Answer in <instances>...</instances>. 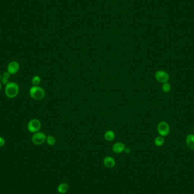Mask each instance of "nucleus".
Returning a JSON list of instances; mask_svg holds the SVG:
<instances>
[{
	"mask_svg": "<svg viewBox=\"0 0 194 194\" xmlns=\"http://www.w3.org/2000/svg\"><path fill=\"white\" fill-rule=\"evenodd\" d=\"M103 164L106 167L113 168L115 165L116 162L113 157L107 156L103 160Z\"/></svg>",
	"mask_w": 194,
	"mask_h": 194,
	"instance_id": "obj_9",
	"label": "nucleus"
},
{
	"mask_svg": "<svg viewBox=\"0 0 194 194\" xmlns=\"http://www.w3.org/2000/svg\"><path fill=\"white\" fill-rule=\"evenodd\" d=\"M20 66L19 63L15 61L10 62L7 67V71L10 75H15L19 71Z\"/></svg>",
	"mask_w": 194,
	"mask_h": 194,
	"instance_id": "obj_7",
	"label": "nucleus"
},
{
	"mask_svg": "<svg viewBox=\"0 0 194 194\" xmlns=\"http://www.w3.org/2000/svg\"><path fill=\"white\" fill-rule=\"evenodd\" d=\"M115 133L112 130H108L104 133V138L107 142H112L115 138Z\"/></svg>",
	"mask_w": 194,
	"mask_h": 194,
	"instance_id": "obj_11",
	"label": "nucleus"
},
{
	"mask_svg": "<svg viewBox=\"0 0 194 194\" xmlns=\"http://www.w3.org/2000/svg\"><path fill=\"white\" fill-rule=\"evenodd\" d=\"M155 78L158 82L164 84L166 82H168L169 80V74L163 70H159L157 71L155 73Z\"/></svg>",
	"mask_w": 194,
	"mask_h": 194,
	"instance_id": "obj_6",
	"label": "nucleus"
},
{
	"mask_svg": "<svg viewBox=\"0 0 194 194\" xmlns=\"http://www.w3.org/2000/svg\"><path fill=\"white\" fill-rule=\"evenodd\" d=\"M10 74L8 72H5L3 75H2V77L3 78H7V79H9V78L10 77Z\"/></svg>",
	"mask_w": 194,
	"mask_h": 194,
	"instance_id": "obj_19",
	"label": "nucleus"
},
{
	"mask_svg": "<svg viewBox=\"0 0 194 194\" xmlns=\"http://www.w3.org/2000/svg\"><path fill=\"white\" fill-rule=\"evenodd\" d=\"M29 94L33 100H43L45 97V91L43 88L39 86H33L29 90Z\"/></svg>",
	"mask_w": 194,
	"mask_h": 194,
	"instance_id": "obj_2",
	"label": "nucleus"
},
{
	"mask_svg": "<svg viewBox=\"0 0 194 194\" xmlns=\"http://www.w3.org/2000/svg\"><path fill=\"white\" fill-rule=\"evenodd\" d=\"M0 33H1V29H0Z\"/></svg>",
	"mask_w": 194,
	"mask_h": 194,
	"instance_id": "obj_24",
	"label": "nucleus"
},
{
	"mask_svg": "<svg viewBox=\"0 0 194 194\" xmlns=\"http://www.w3.org/2000/svg\"><path fill=\"white\" fill-rule=\"evenodd\" d=\"M1 82H0V90H1Z\"/></svg>",
	"mask_w": 194,
	"mask_h": 194,
	"instance_id": "obj_21",
	"label": "nucleus"
},
{
	"mask_svg": "<svg viewBox=\"0 0 194 194\" xmlns=\"http://www.w3.org/2000/svg\"><path fill=\"white\" fill-rule=\"evenodd\" d=\"M19 90V86L17 83L10 82L6 85L5 94L9 98H14L18 94Z\"/></svg>",
	"mask_w": 194,
	"mask_h": 194,
	"instance_id": "obj_1",
	"label": "nucleus"
},
{
	"mask_svg": "<svg viewBox=\"0 0 194 194\" xmlns=\"http://www.w3.org/2000/svg\"><path fill=\"white\" fill-rule=\"evenodd\" d=\"M186 144L190 149H194V135L189 134L186 138Z\"/></svg>",
	"mask_w": 194,
	"mask_h": 194,
	"instance_id": "obj_10",
	"label": "nucleus"
},
{
	"mask_svg": "<svg viewBox=\"0 0 194 194\" xmlns=\"http://www.w3.org/2000/svg\"><path fill=\"white\" fill-rule=\"evenodd\" d=\"M56 138L52 135H48L46 138V142L49 145H54L56 144Z\"/></svg>",
	"mask_w": 194,
	"mask_h": 194,
	"instance_id": "obj_14",
	"label": "nucleus"
},
{
	"mask_svg": "<svg viewBox=\"0 0 194 194\" xmlns=\"http://www.w3.org/2000/svg\"><path fill=\"white\" fill-rule=\"evenodd\" d=\"M5 144V139L1 136H0V147H3Z\"/></svg>",
	"mask_w": 194,
	"mask_h": 194,
	"instance_id": "obj_17",
	"label": "nucleus"
},
{
	"mask_svg": "<svg viewBox=\"0 0 194 194\" xmlns=\"http://www.w3.org/2000/svg\"><path fill=\"white\" fill-rule=\"evenodd\" d=\"M69 189V186L66 183H62L58 186L57 191L60 194H65Z\"/></svg>",
	"mask_w": 194,
	"mask_h": 194,
	"instance_id": "obj_12",
	"label": "nucleus"
},
{
	"mask_svg": "<svg viewBox=\"0 0 194 194\" xmlns=\"http://www.w3.org/2000/svg\"><path fill=\"white\" fill-rule=\"evenodd\" d=\"M154 142L157 147H161L164 144L165 139H164V137H162L161 136H157L155 138V139L154 140Z\"/></svg>",
	"mask_w": 194,
	"mask_h": 194,
	"instance_id": "obj_13",
	"label": "nucleus"
},
{
	"mask_svg": "<svg viewBox=\"0 0 194 194\" xmlns=\"http://www.w3.org/2000/svg\"><path fill=\"white\" fill-rule=\"evenodd\" d=\"M193 131H194V129H193Z\"/></svg>",
	"mask_w": 194,
	"mask_h": 194,
	"instance_id": "obj_23",
	"label": "nucleus"
},
{
	"mask_svg": "<svg viewBox=\"0 0 194 194\" xmlns=\"http://www.w3.org/2000/svg\"><path fill=\"white\" fill-rule=\"evenodd\" d=\"M47 136L42 132H37L33 133L32 136V142L35 145H42L46 142Z\"/></svg>",
	"mask_w": 194,
	"mask_h": 194,
	"instance_id": "obj_5",
	"label": "nucleus"
},
{
	"mask_svg": "<svg viewBox=\"0 0 194 194\" xmlns=\"http://www.w3.org/2000/svg\"><path fill=\"white\" fill-rule=\"evenodd\" d=\"M31 82H32V84H33V86H39V85L41 82V78L39 76H34L32 78Z\"/></svg>",
	"mask_w": 194,
	"mask_h": 194,
	"instance_id": "obj_16",
	"label": "nucleus"
},
{
	"mask_svg": "<svg viewBox=\"0 0 194 194\" xmlns=\"http://www.w3.org/2000/svg\"><path fill=\"white\" fill-rule=\"evenodd\" d=\"M27 127L29 132L35 133L39 132V131L42 127V124L39 120L37 119H33L29 121Z\"/></svg>",
	"mask_w": 194,
	"mask_h": 194,
	"instance_id": "obj_3",
	"label": "nucleus"
},
{
	"mask_svg": "<svg viewBox=\"0 0 194 194\" xmlns=\"http://www.w3.org/2000/svg\"><path fill=\"white\" fill-rule=\"evenodd\" d=\"M2 78V76H1V75H0V80H1Z\"/></svg>",
	"mask_w": 194,
	"mask_h": 194,
	"instance_id": "obj_22",
	"label": "nucleus"
},
{
	"mask_svg": "<svg viewBox=\"0 0 194 194\" xmlns=\"http://www.w3.org/2000/svg\"><path fill=\"white\" fill-rule=\"evenodd\" d=\"M162 89L165 93H169L171 90V85L168 82H165L162 84Z\"/></svg>",
	"mask_w": 194,
	"mask_h": 194,
	"instance_id": "obj_15",
	"label": "nucleus"
},
{
	"mask_svg": "<svg viewBox=\"0 0 194 194\" xmlns=\"http://www.w3.org/2000/svg\"><path fill=\"white\" fill-rule=\"evenodd\" d=\"M126 148L125 144L122 142H115L114 145H113V151L115 153H121L124 151V149Z\"/></svg>",
	"mask_w": 194,
	"mask_h": 194,
	"instance_id": "obj_8",
	"label": "nucleus"
},
{
	"mask_svg": "<svg viewBox=\"0 0 194 194\" xmlns=\"http://www.w3.org/2000/svg\"><path fill=\"white\" fill-rule=\"evenodd\" d=\"M157 131L160 136L162 137L167 136L170 132V127L169 124L165 121H162L157 126Z\"/></svg>",
	"mask_w": 194,
	"mask_h": 194,
	"instance_id": "obj_4",
	"label": "nucleus"
},
{
	"mask_svg": "<svg viewBox=\"0 0 194 194\" xmlns=\"http://www.w3.org/2000/svg\"><path fill=\"white\" fill-rule=\"evenodd\" d=\"M131 151V150L130 148H129V147H126V148H125V149H124V151H125L127 154L130 153Z\"/></svg>",
	"mask_w": 194,
	"mask_h": 194,
	"instance_id": "obj_20",
	"label": "nucleus"
},
{
	"mask_svg": "<svg viewBox=\"0 0 194 194\" xmlns=\"http://www.w3.org/2000/svg\"><path fill=\"white\" fill-rule=\"evenodd\" d=\"M1 80V82L3 84H5V85H6L8 84L9 82V79H7V78H2V79Z\"/></svg>",
	"mask_w": 194,
	"mask_h": 194,
	"instance_id": "obj_18",
	"label": "nucleus"
}]
</instances>
